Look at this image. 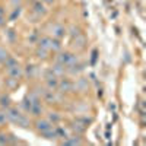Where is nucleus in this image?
<instances>
[{
  "instance_id": "f257e3e1",
  "label": "nucleus",
  "mask_w": 146,
  "mask_h": 146,
  "mask_svg": "<svg viewBox=\"0 0 146 146\" xmlns=\"http://www.w3.org/2000/svg\"><path fill=\"white\" fill-rule=\"evenodd\" d=\"M54 62L60 63V64H63L64 67H69V66H73V64H76L78 62H80V58L76 53H73V51H63V50H60L58 53H56V57H54Z\"/></svg>"
},
{
  "instance_id": "f03ea898",
  "label": "nucleus",
  "mask_w": 146,
  "mask_h": 146,
  "mask_svg": "<svg viewBox=\"0 0 146 146\" xmlns=\"http://www.w3.org/2000/svg\"><path fill=\"white\" fill-rule=\"evenodd\" d=\"M51 127H54V124L47 117H38V118H34L31 129L36 133V135H40V133H42V131H45L48 129H51Z\"/></svg>"
},
{
  "instance_id": "7ed1b4c3",
  "label": "nucleus",
  "mask_w": 146,
  "mask_h": 146,
  "mask_svg": "<svg viewBox=\"0 0 146 146\" xmlns=\"http://www.w3.org/2000/svg\"><path fill=\"white\" fill-rule=\"evenodd\" d=\"M57 92H60L62 95L73 94V80L69 76L60 78L58 79V85H57Z\"/></svg>"
},
{
  "instance_id": "20e7f679",
  "label": "nucleus",
  "mask_w": 146,
  "mask_h": 146,
  "mask_svg": "<svg viewBox=\"0 0 146 146\" xmlns=\"http://www.w3.org/2000/svg\"><path fill=\"white\" fill-rule=\"evenodd\" d=\"M50 35L53 38H57V40H63L64 36L67 35V28L62 23H53L51 25V29H50Z\"/></svg>"
},
{
  "instance_id": "39448f33",
  "label": "nucleus",
  "mask_w": 146,
  "mask_h": 146,
  "mask_svg": "<svg viewBox=\"0 0 146 146\" xmlns=\"http://www.w3.org/2000/svg\"><path fill=\"white\" fill-rule=\"evenodd\" d=\"M28 115H31L32 118H38V117H42L45 114V107L42 104V101H38V102H34L29 108V111L27 113Z\"/></svg>"
},
{
  "instance_id": "423d86ee",
  "label": "nucleus",
  "mask_w": 146,
  "mask_h": 146,
  "mask_svg": "<svg viewBox=\"0 0 146 146\" xmlns=\"http://www.w3.org/2000/svg\"><path fill=\"white\" fill-rule=\"evenodd\" d=\"M89 91V82L85 78H78L73 82V92H79V94H86Z\"/></svg>"
},
{
  "instance_id": "0eeeda50",
  "label": "nucleus",
  "mask_w": 146,
  "mask_h": 146,
  "mask_svg": "<svg viewBox=\"0 0 146 146\" xmlns=\"http://www.w3.org/2000/svg\"><path fill=\"white\" fill-rule=\"evenodd\" d=\"M31 12H34V13L38 15L40 18H44V16L48 13V9H47V6L41 2V0H32Z\"/></svg>"
},
{
  "instance_id": "6e6552de",
  "label": "nucleus",
  "mask_w": 146,
  "mask_h": 146,
  "mask_svg": "<svg viewBox=\"0 0 146 146\" xmlns=\"http://www.w3.org/2000/svg\"><path fill=\"white\" fill-rule=\"evenodd\" d=\"M5 111H6V115H7V121H9L10 124H15V123H16V120L19 118V115L23 113L22 110H19V108L15 107L13 104H12L7 110H5Z\"/></svg>"
},
{
  "instance_id": "1a4fd4ad",
  "label": "nucleus",
  "mask_w": 146,
  "mask_h": 146,
  "mask_svg": "<svg viewBox=\"0 0 146 146\" xmlns=\"http://www.w3.org/2000/svg\"><path fill=\"white\" fill-rule=\"evenodd\" d=\"M60 145H70V146H79V145H85V140L82 139V135H69L66 139H63L62 142H58Z\"/></svg>"
},
{
  "instance_id": "9d476101",
  "label": "nucleus",
  "mask_w": 146,
  "mask_h": 146,
  "mask_svg": "<svg viewBox=\"0 0 146 146\" xmlns=\"http://www.w3.org/2000/svg\"><path fill=\"white\" fill-rule=\"evenodd\" d=\"M5 72H6V75L9 78H13V79H18V80L23 79V67L19 63L15 64V66H12V67H9V69H6Z\"/></svg>"
},
{
  "instance_id": "9b49d317",
  "label": "nucleus",
  "mask_w": 146,
  "mask_h": 146,
  "mask_svg": "<svg viewBox=\"0 0 146 146\" xmlns=\"http://www.w3.org/2000/svg\"><path fill=\"white\" fill-rule=\"evenodd\" d=\"M32 121H34V118H32L31 115H28L27 113H22V114L19 115V118L16 120L15 126H18V127H21V129H31V127H32Z\"/></svg>"
},
{
  "instance_id": "f8f14e48",
  "label": "nucleus",
  "mask_w": 146,
  "mask_h": 146,
  "mask_svg": "<svg viewBox=\"0 0 146 146\" xmlns=\"http://www.w3.org/2000/svg\"><path fill=\"white\" fill-rule=\"evenodd\" d=\"M86 47V36H85L83 34H79L78 36H75V38H72V48L73 50H83V48Z\"/></svg>"
},
{
  "instance_id": "ddd939ff",
  "label": "nucleus",
  "mask_w": 146,
  "mask_h": 146,
  "mask_svg": "<svg viewBox=\"0 0 146 146\" xmlns=\"http://www.w3.org/2000/svg\"><path fill=\"white\" fill-rule=\"evenodd\" d=\"M50 69H51V72L54 73V76H57L58 79H60V78H64V76H67V75H66V67H64L63 64L57 63V62H54V64H53Z\"/></svg>"
},
{
  "instance_id": "4468645a",
  "label": "nucleus",
  "mask_w": 146,
  "mask_h": 146,
  "mask_svg": "<svg viewBox=\"0 0 146 146\" xmlns=\"http://www.w3.org/2000/svg\"><path fill=\"white\" fill-rule=\"evenodd\" d=\"M12 104V98L7 92H0V108L2 110H7Z\"/></svg>"
},
{
  "instance_id": "2eb2a0df",
  "label": "nucleus",
  "mask_w": 146,
  "mask_h": 146,
  "mask_svg": "<svg viewBox=\"0 0 146 146\" xmlns=\"http://www.w3.org/2000/svg\"><path fill=\"white\" fill-rule=\"evenodd\" d=\"M57 85H58V78L57 76H51L48 79H44V86L50 91H57Z\"/></svg>"
},
{
  "instance_id": "dca6fc26",
  "label": "nucleus",
  "mask_w": 146,
  "mask_h": 146,
  "mask_svg": "<svg viewBox=\"0 0 146 146\" xmlns=\"http://www.w3.org/2000/svg\"><path fill=\"white\" fill-rule=\"evenodd\" d=\"M69 129L73 131V133H76V135H82L83 136V133L86 131V127H85L83 124H80L79 121H73V123H70V126H69Z\"/></svg>"
},
{
  "instance_id": "f3484780",
  "label": "nucleus",
  "mask_w": 146,
  "mask_h": 146,
  "mask_svg": "<svg viewBox=\"0 0 146 146\" xmlns=\"http://www.w3.org/2000/svg\"><path fill=\"white\" fill-rule=\"evenodd\" d=\"M40 137H42V139H47V140H57V133H56V127H51V129H48V130H45V131H42V133H40L38 135Z\"/></svg>"
},
{
  "instance_id": "a211bd4d",
  "label": "nucleus",
  "mask_w": 146,
  "mask_h": 146,
  "mask_svg": "<svg viewBox=\"0 0 146 146\" xmlns=\"http://www.w3.org/2000/svg\"><path fill=\"white\" fill-rule=\"evenodd\" d=\"M3 83H5V88H6L7 92L15 91V89L19 86V80H18V79H13V78H9V76H7V79H6Z\"/></svg>"
},
{
  "instance_id": "6ab92c4d",
  "label": "nucleus",
  "mask_w": 146,
  "mask_h": 146,
  "mask_svg": "<svg viewBox=\"0 0 146 146\" xmlns=\"http://www.w3.org/2000/svg\"><path fill=\"white\" fill-rule=\"evenodd\" d=\"M45 114H47V118L50 120V121H51V123H53L54 126H56V124H58L60 121L63 120L62 114H60V113H57V111H53V110H51V111H45Z\"/></svg>"
},
{
  "instance_id": "aec40b11",
  "label": "nucleus",
  "mask_w": 146,
  "mask_h": 146,
  "mask_svg": "<svg viewBox=\"0 0 146 146\" xmlns=\"http://www.w3.org/2000/svg\"><path fill=\"white\" fill-rule=\"evenodd\" d=\"M50 54H51V51L47 50V48H42V47H36V50H35L36 58H38V60H42V62L50 57Z\"/></svg>"
},
{
  "instance_id": "412c9836",
  "label": "nucleus",
  "mask_w": 146,
  "mask_h": 146,
  "mask_svg": "<svg viewBox=\"0 0 146 146\" xmlns=\"http://www.w3.org/2000/svg\"><path fill=\"white\" fill-rule=\"evenodd\" d=\"M60 50H63L62 40H57V38H53V36H51V41H50V51H53V53L56 54V53H58Z\"/></svg>"
},
{
  "instance_id": "4be33fe9",
  "label": "nucleus",
  "mask_w": 146,
  "mask_h": 146,
  "mask_svg": "<svg viewBox=\"0 0 146 146\" xmlns=\"http://www.w3.org/2000/svg\"><path fill=\"white\" fill-rule=\"evenodd\" d=\"M21 13H22V5H18V6H13V9L10 10V13H9V18H7V21H16L19 16H21Z\"/></svg>"
},
{
  "instance_id": "5701e85b",
  "label": "nucleus",
  "mask_w": 146,
  "mask_h": 146,
  "mask_svg": "<svg viewBox=\"0 0 146 146\" xmlns=\"http://www.w3.org/2000/svg\"><path fill=\"white\" fill-rule=\"evenodd\" d=\"M54 127H56V133H57V142H62L63 139H66V137L69 136L67 129H64V127H62V126H58V124H56Z\"/></svg>"
},
{
  "instance_id": "b1692460",
  "label": "nucleus",
  "mask_w": 146,
  "mask_h": 146,
  "mask_svg": "<svg viewBox=\"0 0 146 146\" xmlns=\"http://www.w3.org/2000/svg\"><path fill=\"white\" fill-rule=\"evenodd\" d=\"M35 72H36V67L32 66V64H28L23 67V78H29V79H34L35 78Z\"/></svg>"
},
{
  "instance_id": "393cba45",
  "label": "nucleus",
  "mask_w": 146,
  "mask_h": 146,
  "mask_svg": "<svg viewBox=\"0 0 146 146\" xmlns=\"http://www.w3.org/2000/svg\"><path fill=\"white\" fill-rule=\"evenodd\" d=\"M10 139V131H5L3 129H0V145H9Z\"/></svg>"
},
{
  "instance_id": "a878e982",
  "label": "nucleus",
  "mask_w": 146,
  "mask_h": 146,
  "mask_svg": "<svg viewBox=\"0 0 146 146\" xmlns=\"http://www.w3.org/2000/svg\"><path fill=\"white\" fill-rule=\"evenodd\" d=\"M67 34L72 36V38H75V36H78L79 34H82V29L78 27V25H70L67 28Z\"/></svg>"
},
{
  "instance_id": "bb28decb",
  "label": "nucleus",
  "mask_w": 146,
  "mask_h": 146,
  "mask_svg": "<svg viewBox=\"0 0 146 146\" xmlns=\"http://www.w3.org/2000/svg\"><path fill=\"white\" fill-rule=\"evenodd\" d=\"M6 124H9V121H7V115H6V111L0 108V129H3Z\"/></svg>"
},
{
  "instance_id": "cd10ccee",
  "label": "nucleus",
  "mask_w": 146,
  "mask_h": 146,
  "mask_svg": "<svg viewBox=\"0 0 146 146\" xmlns=\"http://www.w3.org/2000/svg\"><path fill=\"white\" fill-rule=\"evenodd\" d=\"M10 54H9V51L6 50L5 47H2L0 45V64H3L6 60H7V57H9Z\"/></svg>"
},
{
  "instance_id": "c85d7f7f",
  "label": "nucleus",
  "mask_w": 146,
  "mask_h": 146,
  "mask_svg": "<svg viewBox=\"0 0 146 146\" xmlns=\"http://www.w3.org/2000/svg\"><path fill=\"white\" fill-rule=\"evenodd\" d=\"M15 35H16V34H15L13 29H7V31H6V36L9 38V41H13V40H15Z\"/></svg>"
},
{
  "instance_id": "c756f323",
  "label": "nucleus",
  "mask_w": 146,
  "mask_h": 146,
  "mask_svg": "<svg viewBox=\"0 0 146 146\" xmlns=\"http://www.w3.org/2000/svg\"><path fill=\"white\" fill-rule=\"evenodd\" d=\"M6 23H7V18L6 16H0V28L6 27Z\"/></svg>"
},
{
  "instance_id": "7c9ffc66",
  "label": "nucleus",
  "mask_w": 146,
  "mask_h": 146,
  "mask_svg": "<svg viewBox=\"0 0 146 146\" xmlns=\"http://www.w3.org/2000/svg\"><path fill=\"white\" fill-rule=\"evenodd\" d=\"M41 2H42L45 6H51V5L56 3V0H41Z\"/></svg>"
},
{
  "instance_id": "2f4dec72",
  "label": "nucleus",
  "mask_w": 146,
  "mask_h": 146,
  "mask_svg": "<svg viewBox=\"0 0 146 146\" xmlns=\"http://www.w3.org/2000/svg\"><path fill=\"white\" fill-rule=\"evenodd\" d=\"M0 16H6V7L0 3Z\"/></svg>"
},
{
  "instance_id": "473e14b6",
  "label": "nucleus",
  "mask_w": 146,
  "mask_h": 146,
  "mask_svg": "<svg viewBox=\"0 0 146 146\" xmlns=\"http://www.w3.org/2000/svg\"><path fill=\"white\" fill-rule=\"evenodd\" d=\"M22 2H23V0H10L12 6H18V5H22Z\"/></svg>"
}]
</instances>
